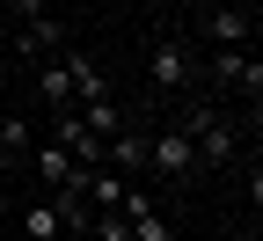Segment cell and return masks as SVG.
<instances>
[{
	"instance_id": "cell-7",
	"label": "cell",
	"mask_w": 263,
	"mask_h": 241,
	"mask_svg": "<svg viewBox=\"0 0 263 241\" xmlns=\"http://www.w3.org/2000/svg\"><path fill=\"white\" fill-rule=\"evenodd\" d=\"M249 8H234V0H212L205 8V37H212V51H227V44H249Z\"/></svg>"
},
{
	"instance_id": "cell-4",
	"label": "cell",
	"mask_w": 263,
	"mask_h": 241,
	"mask_svg": "<svg viewBox=\"0 0 263 241\" xmlns=\"http://www.w3.org/2000/svg\"><path fill=\"white\" fill-rule=\"evenodd\" d=\"M117 219L132 227V241H168V212L154 205V190H146V183H124V197H117Z\"/></svg>"
},
{
	"instance_id": "cell-18",
	"label": "cell",
	"mask_w": 263,
	"mask_h": 241,
	"mask_svg": "<svg viewBox=\"0 0 263 241\" xmlns=\"http://www.w3.org/2000/svg\"><path fill=\"white\" fill-rule=\"evenodd\" d=\"M51 8H73V0H51Z\"/></svg>"
},
{
	"instance_id": "cell-8",
	"label": "cell",
	"mask_w": 263,
	"mask_h": 241,
	"mask_svg": "<svg viewBox=\"0 0 263 241\" xmlns=\"http://www.w3.org/2000/svg\"><path fill=\"white\" fill-rule=\"evenodd\" d=\"M66 81H73V110H81V102H103V95H117V88H110V73H103V66H95L88 51H66Z\"/></svg>"
},
{
	"instance_id": "cell-14",
	"label": "cell",
	"mask_w": 263,
	"mask_h": 241,
	"mask_svg": "<svg viewBox=\"0 0 263 241\" xmlns=\"http://www.w3.org/2000/svg\"><path fill=\"white\" fill-rule=\"evenodd\" d=\"M88 241H132V227H124L117 212H95V219H88Z\"/></svg>"
},
{
	"instance_id": "cell-13",
	"label": "cell",
	"mask_w": 263,
	"mask_h": 241,
	"mask_svg": "<svg viewBox=\"0 0 263 241\" xmlns=\"http://www.w3.org/2000/svg\"><path fill=\"white\" fill-rule=\"evenodd\" d=\"M29 146H37V124H22V117H0V161H22Z\"/></svg>"
},
{
	"instance_id": "cell-9",
	"label": "cell",
	"mask_w": 263,
	"mask_h": 241,
	"mask_svg": "<svg viewBox=\"0 0 263 241\" xmlns=\"http://www.w3.org/2000/svg\"><path fill=\"white\" fill-rule=\"evenodd\" d=\"M37 102H44V110H73V81H66V59H44V66H37Z\"/></svg>"
},
{
	"instance_id": "cell-11",
	"label": "cell",
	"mask_w": 263,
	"mask_h": 241,
	"mask_svg": "<svg viewBox=\"0 0 263 241\" xmlns=\"http://www.w3.org/2000/svg\"><path fill=\"white\" fill-rule=\"evenodd\" d=\"M73 117L95 132V139H110V132H124V102H117V95H103V102H81Z\"/></svg>"
},
{
	"instance_id": "cell-12",
	"label": "cell",
	"mask_w": 263,
	"mask_h": 241,
	"mask_svg": "<svg viewBox=\"0 0 263 241\" xmlns=\"http://www.w3.org/2000/svg\"><path fill=\"white\" fill-rule=\"evenodd\" d=\"M22 241H66V227H59V212H51V197H37L22 212Z\"/></svg>"
},
{
	"instance_id": "cell-3",
	"label": "cell",
	"mask_w": 263,
	"mask_h": 241,
	"mask_svg": "<svg viewBox=\"0 0 263 241\" xmlns=\"http://www.w3.org/2000/svg\"><path fill=\"white\" fill-rule=\"evenodd\" d=\"M190 81H197L190 44H183V37H154V51H146V88H154V95H190Z\"/></svg>"
},
{
	"instance_id": "cell-10",
	"label": "cell",
	"mask_w": 263,
	"mask_h": 241,
	"mask_svg": "<svg viewBox=\"0 0 263 241\" xmlns=\"http://www.w3.org/2000/svg\"><path fill=\"white\" fill-rule=\"evenodd\" d=\"M59 37H66V29H59V15H37V22H22L15 51H22V59H51V51H59Z\"/></svg>"
},
{
	"instance_id": "cell-19",
	"label": "cell",
	"mask_w": 263,
	"mask_h": 241,
	"mask_svg": "<svg viewBox=\"0 0 263 241\" xmlns=\"http://www.w3.org/2000/svg\"><path fill=\"white\" fill-rule=\"evenodd\" d=\"M0 51H8V37H0Z\"/></svg>"
},
{
	"instance_id": "cell-5",
	"label": "cell",
	"mask_w": 263,
	"mask_h": 241,
	"mask_svg": "<svg viewBox=\"0 0 263 241\" xmlns=\"http://www.w3.org/2000/svg\"><path fill=\"white\" fill-rule=\"evenodd\" d=\"M205 66H212V81H227L234 95H249V110H256V95H263V66H256L249 44H227V51H212Z\"/></svg>"
},
{
	"instance_id": "cell-2",
	"label": "cell",
	"mask_w": 263,
	"mask_h": 241,
	"mask_svg": "<svg viewBox=\"0 0 263 241\" xmlns=\"http://www.w3.org/2000/svg\"><path fill=\"white\" fill-rule=\"evenodd\" d=\"M190 168H197L190 132H183V124H154V132H146V176H154V183H190Z\"/></svg>"
},
{
	"instance_id": "cell-6",
	"label": "cell",
	"mask_w": 263,
	"mask_h": 241,
	"mask_svg": "<svg viewBox=\"0 0 263 241\" xmlns=\"http://www.w3.org/2000/svg\"><path fill=\"white\" fill-rule=\"evenodd\" d=\"M103 168H117L124 183H139L146 176V132H110L103 139Z\"/></svg>"
},
{
	"instance_id": "cell-17",
	"label": "cell",
	"mask_w": 263,
	"mask_h": 241,
	"mask_svg": "<svg viewBox=\"0 0 263 241\" xmlns=\"http://www.w3.org/2000/svg\"><path fill=\"white\" fill-rule=\"evenodd\" d=\"M227 241H256V234H227Z\"/></svg>"
},
{
	"instance_id": "cell-1",
	"label": "cell",
	"mask_w": 263,
	"mask_h": 241,
	"mask_svg": "<svg viewBox=\"0 0 263 241\" xmlns=\"http://www.w3.org/2000/svg\"><path fill=\"white\" fill-rule=\"evenodd\" d=\"M176 124L190 132V154H197V168H227V161L241 154V132L227 124V117L212 110L205 95H197V102H183V117H176Z\"/></svg>"
},
{
	"instance_id": "cell-16",
	"label": "cell",
	"mask_w": 263,
	"mask_h": 241,
	"mask_svg": "<svg viewBox=\"0 0 263 241\" xmlns=\"http://www.w3.org/2000/svg\"><path fill=\"white\" fill-rule=\"evenodd\" d=\"M0 219H8V183H0Z\"/></svg>"
},
{
	"instance_id": "cell-15",
	"label": "cell",
	"mask_w": 263,
	"mask_h": 241,
	"mask_svg": "<svg viewBox=\"0 0 263 241\" xmlns=\"http://www.w3.org/2000/svg\"><path fill=\"white\" fill-rule=\"evenodd\" d=\"M15 8V22H37V15H51V0H8Z\"/></svg>"
}]
</instances>
